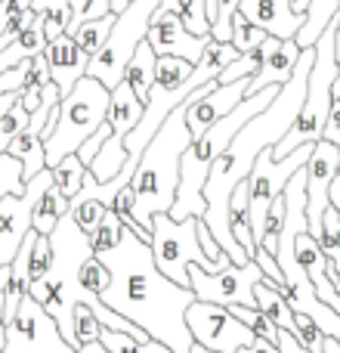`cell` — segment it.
<instances>
[{
  "label": "cell",
  "instance_id": "obj_1",
  "mask_svg": "<svg viewBox=\"0 0 340 353\" xmlns=\"http://www.w3.org/2000/svg\"><path fill=\"white\" fill-rule=\"evenodd\" d=\"M312 62H316V50H304L297 65H294L291 81L279 90V97L273 99V105H269L263 115L251 118V121L238 130L235 140L223 149V155H220L217 165H213L211 174H207V183H204L207 214L201 220H204V226L211 230V236H213V242L220 245V251L232 261V267L251 263L248 251L235 242L232 226H229L232 192L251 176L257 159H260L263 152H273V149L288 137V130L294 128L300 109H304V99H306V81H310Z\"/></svg>",
  "mask_w": 340,
  "mask_h": 353
},
{
  "label": "cell",
  "instance_id": "obj_2",
  "mask_svg": "<svg viewBox=\"0 0 340 353\" xmlns=\"http://www.w3.org/2000/svg\"><path fill=\"white\" fill-rule=\"evenodd\" d=\"M109 270L111 285L99 294L109 310L134 323L152 341L164 344L170 353H192V335L186 325V310L195 304L192 288H180L155 267L152 245L124 226L118 248L99 254Z\"/></svg>",
  "mask_w": 340,
  "mask_h": 353
},
{
  "label": "cell",
  "instance_id": "obj_3",
  "mask_svg": "<svg viewBox=\"0 0 340 353\" xmlns=\"http://www.w3.org/2000/svg\"><path fill=\"white\" fill-rule=\"evenodd\" d=\"M192 146V134L186 128V103L170 112L161 130L152 137L136 168L130 189H134V220L152 236V220L170 214L180 189V159Z\"/></svg>",
  "mask_w": 340,
  "mask_h": 353
},
{
  "label": "cell",
  "instance_id": "obj_4",
  "mask_svg": "<svg viewBox=\"0 0 340 353\" xmlns=\"http://www.w3.org/2000/svg\"><path fill=\"white\" fill-rule=\"evenodd\" d=\"M334 34H337V16L328 28L322 31V37L316 41V62L310 68V81H306V99L300 109L294 128L288 130V137L273 149L275 161H285L288 155H294V149L300 146H316L322 140L325 121H328L331 103H334V84L340 78L337 56H334Z\"/></svg>",
  "mask_w": 340,
  "mask_h": 353
},
{
  "label": "cell",
  "instance_id": "obj_5",
  "mask_svg": "<svg viewBox=\"0 0 340 353\" xmlns=\"http://www.w3.org/2000/svg\"><path fill=\"white\" fill-rule=\"evenodd\" d=\"M109 97L99 81L81 78L74 90L59 103V118H56V130L50 140L43 143L47 149V168L53 171L62 159L74 155L99 128L105 124V112H109Z\"/></svg>",
  "mask_w": 340,
  "mask_h": 353
},
{
  "label": "cell",
  "instance_id": "obj_6",
  "mask_svg": "<svg viewBox=\"0 0 340 353\" xmlns=\"http://www.w3.org/2000/svg\"><path fill=\"white\" fill-rule=\"evenodd\" d=\"M158 6H161V0H134V3L118 16V22H115V28H111L105 47L90 59V65H87V78L99 81L109 93L115 90V87L124 81V72H127L134 53L140 50V43H146L149 22H152V16H155Z\"/></svg>",
  "mask_w": 340,
  "mask_h": 353
},
{
  "label": "cell",
  "instance_id": "obj_7",
  "mask_svg": "<svg viewBox=\"0 0 340 353\" xmlns=\"http://www.w3.org/2000/svg\"><path fill=\"white\" fill-rule=\"evenodd\" d=\"M198 217H189L182 223L170 220L167 214H158L152 220V254L155 267L167 276L173 285L189 288V267H201L204 273H223L217 263L207 261V254L198 245Z\"/></svg>",
  "mask_w": 340,
  "mask_h": 353
},
{
  "label": "cell",
  "instance_id": "obj_8",
  "mask_svg": "<svg viewBox=\"0 0 340 353\" xmlns=\"http://www.w3.org/2000/svg\"><path fill=\"white\" fill-rule=\"evenodd\" d=\"M310 155H312V146H300V149H294V155H288L285 161H275L273 152H263L260 159H257L254 171L248 176V220H251V232H254L257 248H260L269 208L281 199L288 180L306 168Z\"/></svg>",
  "mask_w": 340,
  "mask_h": 353
},
{
  "label": "cell",
  "instance_id": "obj_9",
  "mask_svg": "<svg viewBox=\"0 0 340 353\" xmlns=\"http://www.w3.org/2000/svg\"><path fill=\"white\" fill-rule=\"evenodd\" d=\"M266 279L254 261L244 267H226L223 273H204L201 267H189V288L195 301L217 307H257L254 288Z\"/></svg>",
  "mask_w": 340,
  "mask_h": 353
},
{
  "label": "cell",
  "instance_id": "obj_10",
  "mask_svg": "<svg viewBox=\"0 0 340 353\" xmlns=\"http://www.w3.org/2000/svg\"><path fill=\"white\" fill-rule=\"evenodd\" d=\"M186 325L192 341L211 353H242L257 341V335L248 325L238 323L226 307H217V304L195 301L186 310Z\"/></svg>",
  "mask_w": 340,
  "mask_h": 353
},
{
  "label": "cell",
  "instance_id": "obj_11",
  "mask_svg": "<svg viewBox=\"0 0 340 353\" xmlns=\"http://www.w3.org/2000/svg\"><path fill=\"white\" fill-rule=\"evenodd\" d=\"M3 353H74V350L62 338L59 325L47 316V310L28 294L19 304L10 325H6Z\"/></svg>",
  "mask_w": 340,
  "mask_h": 353
},
{
  "label": "cell",
  "instance_id": "obj_12",
  "mask_svg": "<svg viewBox=\"0 0 340 353\" xmlns=\"http://www.w3.org/2000/svg\"><path fill=\"white\" fill-rule=\"evenodd\" d=\"M47 186H53V171H50V168L37 174L34 180L25 183L22 192H12L0 201V270L10 267V263L16 261L25 236L31 232L34 205Z\"/></svg>",
  "mask_w": 340,
  "mask_h": 353
},
{
  "label": "cell",
  "instance_id": "obj_13",
  "mask_svg": "<svg viewBox=\"0 0 340 353\" xmlns=\"http://www.w3.org/2000/svg\"><path fill=\"white\" fill-rule=\"evenodd\" d=\"M306 220H310V236L319 239L322 217L331 208V186L340 171V146L328 140H319L312 146V155L306 161Z\"/></svg>",
  "mask_w": 340,
  "mask_h": 353
},
{
  "label": "cell",
  "instance_id": "obj_14",
  "mask_svg": "<svg viewBox=\"0 0 340 353\" xmlns=\"http://www.w3.org/2000/svg\"><path fill=\"white\" fill-rule=\"evenodd\" d=\"M248 84L251 81H235V84L220 87L217 81H213V84L198 87V90L186 99V128H189V134H192V140H198V137L207 134L217 121L232 115V112L248 99Z\"/></svg>",
  "mask_w": 340,
  "mask_h": 353
},
{
  "label": "cell",
  "instance_id": "obj_15",
  "mask_svg": "<svg viewBox=\"0 0 340 353\" xmlns=\"http://www.w3.org/2000/svg\"><path fill=\"white\" fill-rule=\"evenodd\" d=\"M146 43L152 47V53L158 56H176V59H186L189 65H198L201 56H204L207 43L211 37H195L186 31V25L180 22L176 12H167V10H155L152 22H149V34H146Z\"/></svg>",
  "mask_w": 340,
  "mask_h": 353
},
{
  "label": "cell",
  "instance_id": "obj_16",
  "mask_svg": "<svg viewBox=\"0 0 340 353\" xmlns=\"http://www.w3.org/2000/svg\"><path fill=\"white\" fill-rule=\"evenodd\" d=\"M238 12L275 41H294L306 22V16H294L288 0H242Z\"/></svg>",
  "mask_w": 340,
  "mask_h": 353
},
{
  "label": "cell",
  "instance_id": "obj_17",
  "mask_svg": "<svg viewBox=\"0 0 340 353\" xmlns=\"http://www.w3.org/2000/svg\"><path fill=\"white\" fill-rule=\"evenodd\" d=\"M47 62H50V81L59 90V97L65 99L74 90L81 78H87V65H90V56L74 43V37L62 34L56 37L47 47Z\"/></svg>",
  "mask_w": 340,
  "mask_h": 353
},
{
  "label": "cell",
  "instance_id": "obj_18",
  "mask_svg": "<svg viewBox=\"0 0 340 353\" xmlns=\"http://www.w3.org/2000/svg\"><path fill=\"white\" fill-rule=\"evenodd\" d=\"M300 53H304V50H300L294 41H281L279 50H275V53L266 59V65H263L260 72L251 78L248 97H257V93H263L266 87H285L288 81H291L294 65H297Z\"/></svg>",
  "mask_w": 340,
  "mask_h": 353
},
{
  "label": "cell",
  "instance_id": "obj_19",
  "mask_svg": "<svg viewBox=\"0 0 340 353\" xmlns=\"http://www.w3.org/2000/svg\"><path fill=\"white\" fill-rule=\"evenodd\" d=\"M142 112H146V103H140L136 99V93L130 90L127 84H118L115 90H111V97H109V112H105V124L111 128V134L115 137H127L130 130L140 124V118H142Z\"/></svg>",
  "mask_w": 340,
  "mask_h": 353
},
{
  "label": "cell",
  "instance_id": "obj_20",
  "mask_svg": "<svg viewBox=\"0 0 340 353\" xmlns=\"http://www.w3.org/2000/svg\"><path fill=\"white\" fill-rule=\"evenodd\" d=\"M47 47H50V41H47V34H43V25H41V19H34V25H31L25 34H19L10 47L0 50V74L25 65V62H31L34 56L47 53Z\"/></svg>",
  "mask_w": 340,
  "mask_h": 353
},
{
  "label": "cell",
  "instance_id": "obj_21",
  "mask_svg": "<svg viewBox=\"0 0 340 353\" xmlns=\"http://www.w3.org/2000/svg\"><path fill=\"white\" fill-rule=\"evenodd\" d=\"M254 298H257V310H260L263 316L275 325V329H279V332H291V335L297 338V323H294V313H291V307H288V301L275 292L273 282L263 279L260 285L254 288Z\"/></svg>",
  "mask_w": 340,
  "mask_h": 353
},
{
  "label": "cell",
  "instance_id": "obj_22",
  "mask_svg": "<svg viewBox=\"0 0 340 353\" xmlns=\"http://www.w3.org/2000/svg\"><path fill=\"white\" fill-rule=\"evenodd\" d=\"M155 65H158V56L152 53L149 43H140V50L134 53L127 72H124V84L136 93L140 103H149V93L155 87Z\"/></svg>",
  "mask_w": 340,
  "mask_h": 353
},
{
  "label": "cell",
  "instance_id": "obj_23",
  "mask_svg": "<svg viewBox=\"0 0 340 353\" xmlns=\"http://www.w3.org/2000/svg\"><path fill=\"white\" fill-rule=\"evenodd\" d=\"M127 159H130V155H127V149H124V140L111 134L109 140L103 143L99 155L93 159V165L87 168V174H90L96 183H109V180H115V176L124 171Z\"/></svg>",
  "mask_w": 340,
  "mask_h": 353
},
{
  "label": "cell",
  "instance_id": "obj_24",
  "mask_svg": "<svg viewBox=\"0 0 340 353\" xmlns=\"http://www.w3.org/2000/svg\"><path fill=\"white\" fill-rule=\"evenodd\" d=\"M65 214H68V201L62 199L59 189H56V183H53V186H47V189H43V195L37 199L31 230H34L37 236H47V239H50V232L56 230L59 217H65Z\"/></svg>",
  "mask_w": 340,
  "mask_h": 353
},
{
  "label": "cell",
  "instance_id": "obj_25",
  "mask_svg": "<svg viewBox=\"0 0 340 353\" xmlns=\"http://www.w3.org/2000/svg\"><path fill=\"white\" fill-rule=\"evenodd\" d=\"M31 12L41 19L43 34H47L50 43L65 34L68 22H72V6H68V0H31Z\"/></svg>",
  "mask_w": 340,
  "mask_h": 353
},
{
  "label": "cell",
  "instance_id": "obj_26",
  "mask_svg": "<svg viewBox=\"0 0 340 353\" xmlns=\"http://www.w3.org/2000/svg\"><path fill=\"white\" fill-rule=\"evenodd\" d=\"M238 6H242V0H204L211 37L217 43H232V19H235Z\"/></svg>",
  "mask_w": 340,
  "mask_h": 353
},
{
  "label": "cell",
  "instance_id": "obj_27",
  "mask_svg": "<svg viewBox=\"0 0 340 353\" xmlns=\"http://www.w3.org/2000/svg\"><path fill=\"white\" fill-rule=\"evenodd\" d=\"M84 176H87V168L81 165L78 155H68V159H62L59 165L53 168V183H56V189H59V195L65 201H72L74 195L81 192Z\"/></svg>",
  "mask_w": 340,
  "mask_h": 353
},
{
  "label": "cell",
  "instance_id": "obj_28",
  "mask_svg": "<svg viewBox=\"0 0 340 353\" xmlns=\"http://www.w3.org/2000/svg\"><path fill=\"white\" fill-rule=\"evenodd\" d=\"M115 22H118V16H105V19H96V22L81 25V28L74 31V43H78V47L93 59V56H96L99 50L105 47V41H109Z\"/></svg>",
  "mask_w": 340,
  "mask_h": 353
},
{
  "label": "cell",
  "instance_id": "obj_29",
  "mask_svg": "<svg viewBox=\"0 0 340 353\" xmlns=\"http://www.w3.org/2000/svg\"><path fill=\"white\" fill-rule=\"evenodd\" d=\"M319 248H322V254L328 257L331 270L337 273L340 279V214L334 211V208H328L322 217V232H319Z\"/></svg>",
  "mask_w": 340,
  "mask_h": 353
},
{
  "label": "cell",
  "instance_id": "obj_30",
  "mask_svg": "<svg viewBox=\"0 0 340 353\" xmlns=\"http://www.w3.org/2000/svg\"><path fill=\"white\" fill-rule=\"evenodd\" d=\"M99 344L109 353H170L158 341H136V338L121 335V332H109V329L99 332Z\"/></svg>",
  "mask_w": 340,
  "mask_h": 353
},
{
  "label": "cell",
  "instance_id": "obj_31",
  "mask_svg": "<svg viewBox=\"0 0 340 353\" xmlns=\"http://www.w3.org/2000/svg\"><path fill=\"white\" fill-rule=\"evenodd\" d=\"M72 6V22H68V37H74V31L87 22H96V19H105V16H115L109 6V0H68Z\"/></svg>",
  "mask_w": 340,
  "mask_h": 353
},
{
  "label": "cell",
  "instance_id": "obj_32",
  "mask_svg": "<svg viewBox=\"0 0 340 353\" xmlns=\"http://www.w3.org/2000/svg\"><path fill=\"white\" fill-rule=\"evenodd\" d=\"M226 310L232 313V316L238 319V323H244L251 332H254L260 341H269V344H275L279 341V329H275L273 323H269L266 316H263L257 307H226Z\"/></svg>",
  "mask_w": 340,
  "mask_h": 353
},
{
  "label": "cell",
  "instance_id": "obj_33",
  "mask_svg": "<svg viewBox=\"0 0 340 353\" xmlns=\"http://www.w3.org/2000/svg\"><path fill=\"white\" fill-rule=\"evenodd\" d=\"M78 285H81V292H84V294H96V298H99V294L111 285V276H109V270L103 267V261L87 257L84 267L78 270Z\"/></svg>",
  "mask_w": 340,
  "mask_h": 353
},
{
  "label": "cell",
  "instance_id": "obj_34",
  "mask_svg": "<svg viewBox=\"0 0 340 353\" xmlns=\"http://www.w3.org/2000/svg\"><path fill=\"white\" fill-rule=\"evenodd\" d=\"M263 41H266V34H263L260 28H254L242 12H235V19H232V47H235L242 56H248L251 50H257Z\"/></svg>",
  "mask_w": 340,
  "mask_h": 353
},
{
  "label": "cell",
  "instance_id": "obj_35",
  "mask_svg": "<svg viewBox=\"0 0 340 353\" xmlns=\"http://www.w3.org/2000/svg\"><path fill=\"white\" fill-rule=\"evenodd\" d=\"M121 220L115 217V214H105V220L99 223V230L90 236V248H93V257H99V254H105V251H111V248H118V242H121Z\"/></svg>",
  "mask_w": 340,
  "mask_h": 353
},
{
  "label": "cell",
  "instance_id": "obj_36",
  "mask_svg": "<svg viewBox=\"0 0 340 353\" xmlns=\"http://www.w3.org/2000/svg\"><path fill=\"white\" fill-rule=\"evenodd\" d=\"M99 332H103V325H99L96 313H93L87 304L74 307V338H78V347L99 341Z\"/></svg>",
  "mask_w": 340,
  "mask_h": 353
},
{
  "label": "cell",
  "instance_id": "obj_37",
  "mask_svg": "<svg viewBox=\"0 0 340 353\" xmlns=\"http://www.w3.org/2000/svg\"><path fill=\"white\" fill-rule=\"evenodd\" d=\"M28 121H31V115L22 109V103H16L3 118H0V152H6V146L28 128Z\"/></svg>",
  "mask_w": 340,
  "mask_h": 353
},
{
  "label": "cell",
  "instance_id": "obj_38",
  "mask_svg": "<svg viewBox=\"0 0 340 353\" xmlns=\"http://www.w3.org/2000/svg\"><path fill=\"white\" fill-rule=\"evenodd\" d=\"M50 263H53V248H50V239H47V236H37V239H34V248H31L28 279H31V282H41L43 276H47Z\"/></svg>",
  "mask_w": 340,
  "mask_h": 353
},
{
  "label": "cell",
  "instance_id": "obj_39",
  "mask_svg": "<svg viewBox=\"0 0 340 353\" xmlns=\"http://www.w3.org/2000/svg\"><path fill=\"white\" fill-rule=\"evenodd\" d=\"M109 137H111V128H109V124H103V128H99L96 134H93L90 140H87L84 146L78 149V152H74V155H78V159H81V165H84V168H90V165H93V159H96V155H99V149H103V143L109 140Z\"/></svg>",
  "mask_w": 340,
  "mask_h": 353
},
{
  "label": "cell",
  "instance_id": "obj_40",
  "mask_svg": "<svg viewBox=\"0 0 340 353\" xmlns=\"http://www.w3.org/2000/svg\"><path fill=\"white\" fill-rule=\"evenodd\" d=\"M28 10H31V0H0V34H6L12 28V22L19 16H25Z\"/></svg>",
  "mask_w": 340,
  "mask_h": 353
},
{
  "label": "cell",
  "instance_id": "obj_41",
  "mask_svg": "<svg viewBox=\"0 0 340 353\" xmlns=\"http://www.w3.org/2000/svg\"><path fill=\"white\" fill-rule=\"evenodd\" d=\"M254 263L263 270V276H266V279L273 282L275 288H281V285H285V276H281V270H279V263H275V257H269L266 251H260V248H257Z\"/></svg>",
  "mask_w": 340,
  "mask_h": 353
},
{
  "label": "cell",
  "instance_id": "obj_42",
  "mask_svg": "<svg viewBox=\"0 0 340 353\" xmlns=\"http://www.w3.org/2000/svg\"><path fill=\"white\" fill-rule=\"evenodd\" d=\"M322 140L340 146V97H334V103H331L328 121H325V130H322Z\"/></svg>",
  "mask_w": 340,
  "mask_h": 353
},
{
  "label": "cell",
  "instance_id": "obj_43",
  "mask_svg": "<svg viewBox=\"0 0 340 353\" xmlns=\"http://www.w3.org/2000/svg\"><path fill=\"white\" fill-rule=\"evenodd\" d=\"M275 350L279 353H310L304 347V344L297 341V338L291 335V332H279V341H275Z\"/></svg>",
  "mask_w": 340,
  "mask_h": 353
},
{
  "label": "cell",
  "instance_id": "obj_44",
  "mask_svg": "<svg viewBox=\"0 0 340 353\" xmlns=\"http://www.w3.org/2000/svg\"><path fill=\"white\" fill-rule=\"evenodd\" d=\"M19 99H22V93H0V118H3Z\"/></svg>",
  "mask_w": 340,
  "mask_h": 353
},
{
  "label": "cell",
  "instance_id": "obj_45",
  "mask_svg": "<svg viewBox=\"0 0 340 353\" xmlns=\"http://www.w3.org/2000/svg\"><path fill=\"white\" fill-rule=\"evenodd\" d=\"M6 347V301L3 294H0V353Z\"/></svg>",
  "mask_w": 340,
  "mask_h": 353
},
{
  "label": "cell",
  "instance_id": "obj_46",
  "mask_svg": "<svg viewBox=\"0 0 340 353\" xmlns=\"http://www.w3.org/2000/svg\"><path fill=\"white\" fill-rule=\"evenodd\" d=\"M242 353H279V350H275V344H269V341H260V338H257V341L251 344L248 350H242Z\"/></svg>",
  "mask_w": 340,
  "mask_h": 353
},
{
  "label": "cell",
  "instance_id": "obj_47",
  "mask_svg": "<svg viewBox=\"0 0 340 353\" xmlns=\"http://www.w3.org/2000/svg\"><path fill=\"white\" fill-rule=\"evenodd\" d=\"M331 208L340 214V171H337V180H334V186H331Z\"/></svg>",
  "mask_w": 340,
  "mask_h": 353
},
{
  "label": "cell",
  "instance_id": "obj_48",
  "mask_svg": "<svg viewBox=\"0 0 340 353\" xmlns=\"http://www.w3.org/2000/svg\"><path fill=\"white\" fill-rule=\"evenodd\" d=\"M130 3H134V0H109V6H111V12H115V16H121Z\"/></svg>",
  "mask_w": 340,
  "mask_h": 353
},
{
  "label": "cell",
  "instance_id": "obj_49",
  "mask_svg": "<svg viewBox=\"0 0 340 353\" xmlns=\"http://www.w3.org/2000/svg\"><path fill=\"white\" fill-rule=\"evenodd\" d=\"M78 353H109V350H105L99 341H93V344H84V347H78Z\"/></svg>",
  "mask_w": 340,
  "mask_h": 353
},
{
  "label": "cell",
  "instance_id": "obj_50",
  "mask_svg": "<svg viewBox=\"0 0 340 353\" xmlns=\"http://www.w3.org/2000/svg\"><path fill=\"white\" fill-rule=\"evenodd\" d=\"M334 56H337V68H340V12H337V34H334Z\"/></svg>",
  "mask_w": 340,
  "mask_h": 353
},
{
  "label": "cell",
  "instance_id": "obj_51",
  "mask_svg": "<svg viewBox=\"0 0 340 353\" xmlns=\"http://www.w3.org/2000/svg\"><path fill=\"white\" fill-rule=\"evenodd\" d=\"M325 273H328V279L334 282V288H337V294H340V279H337V273H334V270H331V263H328V267H325Z\"/></svg>",
  "mask_w": 340,
  "mask_h": 353
}]
</instances>
